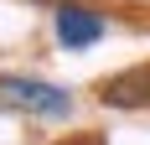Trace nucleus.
<instances>
[{
    "label": "nucleus",
    "instance_id": "2",
    "mask_svg": "<svg viewBox=\"0 0 150 145\" xmlns=\"http://www.w3.org/2000/svg\"><path fill=\"white\" fill-rule=\"evenodd\" d=\"M104 31H109V16L93 11V5H83V0L52 5V36H57L62 52H88L93 42H104Z\"/></svg>",
    "mask_w": 150,
    "mask_h": 145
},
{
    "label": "nucleus",
    "instance_id": "5",
    "mask_svg": "<svg viewBox=\"0 0 150 145\" xmlns=\"http://www.w3.org/2000/svg\"><path fill=\"white\" fill-rule=\"evenodd\" d=\"M47 5H62V0H47Z\"/></svg>",
    "mask_w": 150,
    "mask_h": 145
},
{
    "label": "nucleus",
    "instance_id": "4",
    "mask_svg": "<svg viewBox=\"0 0 150 145\" xmlns=\"http://www.w3.org/2000/svg\"><path fill=\"white\" fill-rule=\"evenodd\" d=\"M57 145H104V135H67V140H57Z\"/></svg>",
    "mask_w": 150,
    "mask_h": 145
},
{
    "label": "nucleus",
    "instance_id": "3",
    "mask_svg": "<svg viewBox=\"0 0 150 145\" xmlns=\"http://www.w3.org/2000/svg\"><path fill=\"white\" fill-rule=\"evenodd\" d=\"M98 104L104 109H150V62L104 78L98 83Z\"/></svg>",
    "mask_w": 150,
    "mask_h": 145
},
{
    "label": "nucleus",
    "instance_id": "1",
    "mask_svg": "<svg viewBox=\"0 0 150 145\" xmlns=\"http://www.w3.org/2000/svg\"><path fill=\"white\" fill-rule=\"evenodd\" d=\"M0 109L26 114V119H73L78 99L47 78H31V72H0Z\"/></svg>",
    "mask_w": 150,
    "mask_h": 145
}]
</instances>
